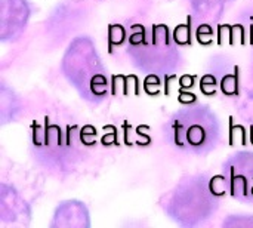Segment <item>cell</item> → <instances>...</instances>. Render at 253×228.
<instances>
[{"label": "cell", "instance_id": "6da1fadb", "mask_svg": "<svg viewBox=\"0 0 253 228\" xmlns=\"http://www.w3.org/2000/svg\"><path fill=\"white\" fill-rule=\"evenodd\" d=\"M221 91L228 95H239V67L234 68V74H228L221 80Z\"/></svg>", "mask_w": 253, "mask_h": 228}, {"label": "cell", "instance_id": "7a4b0ae2", "mask_svg": "<svg viewBox=\"0 0 253 228\" xmlns=\"http://www.w3.org/2000/svg\"><path fill=\"white\" fill-rule=\"evenodd\" d=\"M173 40L176 45H191V18L188 16L187 24H181L173 30Z\"/></svg>", "mask_w": 253, "mask_h": 228}, {"label": "cell", "instance_id": "3957f363", "mask_svg": "<svg viewBox=\"0 0 253 228\" xmlns=\"http://www.w3.org/2000/svg\"><path fill=\"white\" fill-rule=\"evenodd\" d=\"M125 42V28L122 25H110L108 27V52H113V46L123 45Z\"/></svg>", "mask_w": 253, "mask_h": 228}, {"label": "cell", "instance_id": "277c9868", "mask_svg": "<svg viewBox=\"0 0 253 228\" xmlns=\"http://www.w3.org/2000/svg\"><path fill=\"white\" fill-rule=\"evenodd\" d=\"M236 138H240L242 139V145H248V134H246V129L242 126V125H234L233 123V117H230V147L236 145L237 139Z\"/></svg>", "mask_w": 253, "mask_h": 228}, {"label": "cell", "instance_id": "5b68a950", "mask_svg": "<svg viewBox=\"0 0 253 228\" xmlns=\"http://www.w3.org/2000/svg\"><path fill=\"white\" fill-rule=\"evenodd\" d=\"M211 191L215 196H224L227 193V180L222 175H216L211 180Z\"/></svg>", "mask_w": 253, "mask_h": 228}, {"label": "cell", "instance_id": "8992f818", "mask_svg": "<svg viewBox=\"0 0 253 228\" xmlns=\"http://www.w3.org/2000/svg\"><path fill=\"white\" fill-rule=\"evenodd\" d=\"M216 85V80L212 74H206L202 77L200 80V91L202 93H205L206 96H211V95H215V86Z\"/></svg>", "mask_w": 253, "mask_h": 228}, {"label": "cell", "instance_id": "52a82bcc", "mask_svg": "<svg viewBox=\"0 0 253 228\" xmlns=\"http://www.w3.org/2000/svg\"><path fill=\"white\" fill-rule=\"evenodd\" d=\"M212 34H213L212 27L208 25V24H203V25H200L199 30H197V42H199L200 45H203V46H208V45H211V43L213 42L212 39H208V37H211Z\"/></svg>", "mask_w": 253, "mask_h": 228}, {"label": "cell", "instance_id": "ba28073f", "mask_svg": "<svg viewBox=\"0 0 253 228\" xmlns=\"http://www.w3.org/2000/svg\"><path fill=\"white\" fill-rule=\"evenodd\" d=\"M236 39L240 40L242 45H246V39H245V27L237 24V25H231V40L230 45L236 43Z\"/></svg>", "mask_w": 253, "mask_h": 228}, {"label": "cell", "instance_id": "9c48e42d", "mask_svg": "<svg viewBox=\"0 0 253 228\" xmlns=\"http://www.w3.org/2000/svg\"><path fill=\"white\" fill-rule=\"evenodd\" d=\"M224 39H228V43L231 40V25H219L218 27V45L224 43Z\"/></svg>", "mask_w": 253, "mask_h": 228}, {"label": "cell", "instance_id": "30bf717a", "mask_svg": "<svg viewBox=\"0 0 253 228\" xmlns=\"http://www.w3.org/2000/svg\"><path fill=\"white\" fill-rule=\"evenodd\" d=\"M196 82V76L194 74H184L179 77V91H185V89H191L194 86Z\"/></svg>", "mask_w": 253, "mask_h": 228}, {"label": "cell", "instance_id": "8fae6325", "mask_svg": "<svg viewBox=\"0 0 253 228\" xmlns=\"http://www.w3.org/2000/svg\"><path fill=\"white\" fill-rule=\"evenodd\" d=\"M102 145H110V144H114V145H120L119 144V139H117V128L113 126V134H105L101 139Z\"/></svg>", "mask_w": 253, "mask_h": 228}, {"label": "cell", "instance_id": "7c38bea8", "mask_svg": "<svg viewBox=\"0 0 253 228\" xmlns=\"http://www.w3.org/2000/svg\"><path fill=\"white\" fill-rule=\"evenodd\" d=\"M145 28L142 27V25H139V30H138V33H133V34H130V37H129V42H130V45H139V43H145Z\"/></svg>", "mask_w": 253, "mask_h": 228}, {"label": "cell", "instance_id": "4fadbf2b", "mask_svg": "<svg viewBox=\"0 0 253 228\" xmlns=\"http://www.w3.org/2000/svg\"><path fill=\"white\" fill-rule=\"evenodd\" d=\"M178 101L181 104H193V102L197 101V96L194 93H190V92H185V91H179Z\"/></svg>", "mask_w": 253, "mask_h": 228}, {"label": "cell", "instance_id": "5bb4252c", "mask_svg": "<svg viewBox=\"0 0 253 228\" xmlns=\"http://www.w3.org/2000/svg\"><path fill=\"white\" fill-rule=\"evenodd\" d=\"M87 137H96V129H95L93 126H90V125L84 126V128L82 129V132H80V139L83 141V144H86Z\"/></svg>", "mask_w": 253, "mask_h": 228}, {"label": "cell", "instance_id": "9a60e30c", "mask_svg": "<svg viewBox=\"0 0 253 228\" xmlns=\"http://www.w3.org/2000/svg\"><path fill=\"white\" fill-rule=\"evenodd\" d=\"M173 80H178V76L176 74H170V76H166L165 77V93L166 95H170V83L173 82Z\"/></svg>", "mask_w": 253, "mask_h": 228}, {"label": "cell", "instance_id": "2e32d148", "mask_svg": "<svg viewBox=\"0 0 253 228\" xmlns=\"http://www.w3.org/2000/svg\"><path fill=\"white\" fill-rule=\"evenodd\" d=\"M251 142L253 144V125L251 126Z\"/></svg>", "mask_w": 253, "mask_h": 228}]
</instances>
